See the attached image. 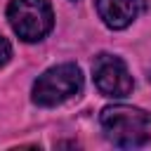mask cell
I'll return each mask as SVG.
<instances>
[{"label": "cell", "instance_id": "6da1fadb", "mask_svg": "<svg viewBox=\"0 0 151 151\" xmlns=\"http://www.w3.org/2000/svg\"><path fill=\"white\" fill-rule=\"evenodd\" d=\"M101 130L116 146L137 149L151 139V118L134 106H106L99 116Z\"/></svg>", "mask_w": 151, "mask_h": 151}, {"label": "cell", "instance_id": "7a4b0ae2", "mask_svg": "<svg viewBox=\"0 0 151 151\" xmlns=\"http://www.w3.org/2000/svg\"><path fill=\"white\" fill-rule=\"evenodd\" d=\"M7 19L12 31L26 42L42 40L54 26V14L47 0H12Z\"/></svg>", "mask_w": 151, "mask_h": 151}, {"label": "cell", "instance_id": "3957f363", "mask_svg": "<svg viewBox=\"0 0 151 151\" xmlns=\"http://www.w3.org/2000/svg\"><path fill=\"white\" fill-rule=\"evenodd\" d=\"M83 90V73L76 64H59L47 68L33 85V101L38 106H57Z\"/></svg>", "mask_w": 151, "mask_h": 151}, {"label": "cell", "instance_id": "277c9868", "mask_svg": "<svg viewBox=\"0 0 151 151\" xmlns=\"http://www.w3.org/2000/svg\"><path fill=\"white\" fill-rule=\"evenodd\" d=\"M92 73H94L97 90L106 97L120 99V97H127L132 92V76H130V71L120 57L99 54L92 64Z\"/></svg>", "mask_w": 151, "mask_h": 151}, {"label": "cell", "instance_id": "5b68a950", "mask_svg": "<svg viewBox=\"0 0 151 151\" xmlns=\"http://www.w3.org/2000/svg\"><path fill=\"white\" fill-rule=\"evenodd\" d=\"M97 12L109 28L120 31L144 12V0H97Z\"/></svg>", "mask_w": 151, "mask_h": 151}, {"label": "cell", "instance_id": "8992f818", "mask_svg": "<svg viewBox=\"0 0 151 151\" xmlns=\"http://www.w3.org/2000/svg\"><path fill=\"white\" fill-rule=\"evenodd\" d=\"M9 57H12V47H9V42L0 35V66H5V64L9 61Z\"/></svg>", "mask_w": 151, "mask_h": 151}]
</instances>
